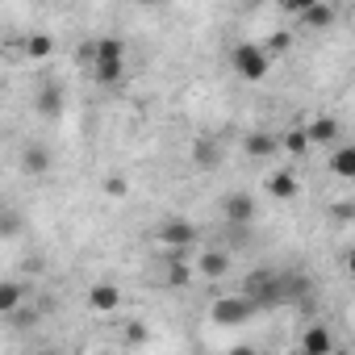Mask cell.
<instances>
[{
	"mask_svg": "<svg viewBox=\"0 0 355 355\" xmlns=\"http://www.w3.org/2000/svg\"><path fill=\"white\" fill-rule=\"evenodd\" d=\"M218 159H222V155H218V142H214V138H201V142L193 146V163H197V167H214Z\"/></svg>",
	"mask_w": 355,
	"mask_h": 355,
	"instance_id": "obj_20",
	"label": "cell"
},
{
	"mask_svg": "<svg viewBox=\"0 0 355 355\" xmlns=\"http://www.w3.org/2000/svg\"><path fill=\"white\" fill-rule=\"evenodd\" d=\"M230 67H234V76H239V80L259 84V80L272 71V55H268L263 46H255V42H239V46L230 51Z\"/></svg>",
	"mask_w": 355,
	"mask_h": 355,
	"instance_id": "obj_3",
	"label": "cell"
},
{
	"mask_svg": "<svg viewBox=\"0 0 355 355\" xmlns=\"http://www.w3.org/2000/svg\"><path fill=\"white\" fill-rule=\"evenodd\" d=\"M330 167H334L338 180H355V146L334 142V150H330Z\"/></svg>",
	"mask_w": 355,
	"mask_h": 355,
	"instance_id": "obj_14",
	"label": "cell"
},
{
	"mask_svg": "<svg viewBox=\"0 0 355 355\" xmlns=\"http://www.w3.org/2000/svg\"><path fill=\"white\" fill-rule=\"evenodd\" d=\"M163 259H167V288H189L193 284L189 255H163Z\"/></svg>",
	"mask_w": 355,
	"mask_h": 355,
	"instance_id": "obj_15",
	"label": "cell"
},
{
	"mask_svg": "<svg viewBox=\"0 0 355 355\" xmlns=\"http://www.w3.org/2000/svg\"><path fill=\"white\" fill-rule=\"evenodd\" d=\"M92 46H96V38H88V42H80V51H76V59L88 67V59H92Z\"/></svg>",
	"mask_w": 355,
	"mask_h": 355,
	"instance_id": "obj_26",
	"label": "cell"
},
{
	"mask_svg": "<svg viewBox=\"0 0 355 355\" xmlns=\"http://www.w3.org/2000/svg\"><path fill=\"white\" fill-rule=\"evenodd\" d=\"M334 17H338V13H334V5H326V0H318V5H309V9L301 13V21H305L309 30H330Z\"/></svg>",
	"mask_w": 355,
	"mask_h": 355,
	"instance_id": "obj_18",
	"label": "cell"
},
{
	"mask_svg": "<svg viewBox=\"0 0 355 355\" xmlns=\"http://www.w3.org/2000/svg\"><path fill=\"white\" fill-rule=\"evenodd\" d=\"M255 214H259V205H255V197H251V193L234 189V193H226V197H222V222H226V226L243 230V226H251V222H255Z\"/></svg>",
	"mask_w": 355,
	"mask_h": 355,
	"instance_id": "obj_5",
	"label": "cell"
},
{
	"mask_svg": "<svg viewBox=\"0 0 355 355\" xmlns=\"http://www.w3.org/2000/svg\"><path fill=\"white\" fill-rule=\"evenodd\" d=\"M88 71H92V84L117 88L125 80V42L121 38H96L92 59H88Z\"/></svg>",
	"mask_w": 355,
	"mask_h": 355,
	"instance_id": "obj_1",
	"label": "cell"
},
{
	"mask_svg": "<svg viewBox=\"0 0 355 355\" xmlns=\"http://www.w3.org/2000/svg\"><path fill=\"white\" fill-rule=\"evenodd\" d=\"M142 5H159V0H142Z\"/></svg>",
	"mask_w": 355,
	"mask_h": 355,
	"instance_id": "obj_27",
	"label": "cell"
},
{
	"mask_svg": "<svg viewBox=\"0 0 355 355\" xmlns=\"http://www.w3.org/2000/svg\"><path fill=\"white\" fill-rule=\"evenodd\" d=\"M201 230L189 222V218H163V226L155 230V243L163 247V255H189L197 247Z\"/></svg>",
	"mask_w": 355,
	"mask_h": 355,
	"instance_id": "obj_2",
	"label": "cell"
},
{
	"mask_svg": "<svg viewBox=\"0 0 355 355\" xmlns=\"http://www.w3.org/2000/svg\"><path fill=\"white\" fill-rule=\"evenodd\" d=\"M288 46H293V38H288V34H272V38H268V46H263V51H268V55H272V59H276V55H280V51H288Z\"/></svg>",
	"mask_w": 355,
	"mask_h": 355,
	"instance_id": "obj_23",
	"label": "cell"
},
{
	"mask_svg": "<svg viewBox=\"0 0 355 355\" xmlns=\"http://www.w3.org/2000/svg\"><path fill=\"white\" fill-rule=\"evenodd\" d=\"M276 5H280L284 13H293V17H301V13H305L309 5H318V0H276Z\"/></svg>",
	"mask_w": 355,
	"mask_h": 355,
	"instance_id": "obj_24",
	"label": "cell"
},
{
	"mask_svg": "<svg viewBox=\"0 0 355 355\" xmlns=\"http://www.w3.org/2000/svg\"><path fill=\"white\" fill-rule=\"evenodd\" d=\"M243 150H247L251 159H272V155L280 150V138H272V134L259 130V134H247V138H243Z\"/></svg>",
	"mask_w": 355,
	"mask_h": 355,
	"instance_id": "obj_17",
	"label": "cell"
},
{
	"mask_svg": "<svg viewBox=\"0 0 355 355\" xmlns=\"http://www.w3.org/2000/svg\"><path fill=\"white\" fill-rule=\"evenodd\" d=\"M197 272H201L205 280H222V276L230 272V255H226V251H201V255H197Z\"/></svg>",
	"mask_w": 355,
	"mask_h": 355,
	"instance_id": "obj_12",
	"label": "cell"
},
{
	"mask_svg": "<svg viewBox=\"0 0 355 355\" xmlns=\"http://www.w3.org/2000/svg\"><path fill=\"white\" fill-rule=\"evenodd\" d=\"M125 193H130V180H125V175H117V171H113V175H105V197L121 201Z\"/></svg>",
	"mask_w": 355,
	"mask_h": 355,
	"instance_id": "obj_22",
	"label": "cell"
},
{
	"mask_svg": "<svg viewBox=\"0 0 355 355\" xmlns=\"http://www.w3.org/2000/svg\"><path fill=\"white\" fill-rule=\"evenodd\" d=\"M280 150H284V155H293V159H305V155H309V138H305V125L288 130V134L280 138Z\"/></svg>",
	"mask_w": 355,
	"mask_h": 355,
	"instance_id": "obj_19",
	"label": "cell"
},
{
	"mask_svg": "<svg viewBox=\"0 0 355 355\" xmlns=\"http://www.w3.org/2000/svg\"><path fill=\"white\" fill-rule=\"evenodd\" d=\"M268 193H272L276 201H293V197L301 193V180H297L288 167H280V171H272V175H268Z\"/></svg>",
	"mask_w": 355,
	"mask_h": 355,
	"instance_id": "obj_11",
	"label": "cell"
},
{
	"mask_svg": "<svg viewBox=\"0 0 355 355\" xmlns=\"http://www.w3.org/2000/svg\"><path fill=\"white\" fill-rule=\"evenodd\" d=\"M21 234V214L17 209H0V239H13Z\"/></svg>",
	"mask_w": 355,
	"mask_h": 355,
	"instance_id": "obj_21",
	"label": "cell"
},
{
	"mask_svg": "<svg viewBox=\"0 0 355 355\" xmlns=\"http://www.w3.org/2000/svg\"><path fill=\"white\" fill-rule=\"evenodd\" d=\"M259 309H255V301L247 297V293H226V297H218L214 305H209V318L218 322V326H243V322H251Z\"/></svg>",
	"mask_w": 355,
	"mask_h": 355,
	"instance_id": "obj_4",
	"label": "cell"
},
{
	"mask_svg": "<svg viewBox=\"0 0 355 355\" xmlns=\"http://www.w3.org/2000/svg\"><path fill=\"white\" fill-rule=\"evenodd\" d=\"M88 309L101 313V318L117 313V309H121V288H117L113 280H96V284H88Z\"/></svg>",
	"mask_w": 355,
	"mask_h": 355,
	"instance_id": "obj_7",
	"label": "cell"
},
{
	"mask_svg": "<svg viewBox=\"0 0 355 355\" xmlns=\"http://www.w3.org/2000/svg\"><path fill=\"white\" fill-rule=\"evenodd\" d=\"M21 55H26L30 63H46V59L55 55V38H51V34H30V38L21 42Z\"/></svg>",
	"mask_w": 355,
	"mask_h": 355,
	"instance_id": "obj_16",
	"label": "cell"
},
{
	"mask_svg": "<svg viewBox=\"0 0 355 355\" xmlns=\"http://www.w3.org/2000/svg\"><path fill=\"white\" fill-rule=\"evenodd\" d=\"M17 167H21V175H46V171L55 167V155H51L42 142H30V146H21Z\"/></svg>",
	"mask_w": 355,
	"mask_h": 355,
	"instance_id": "obj_9",
	"label": "cell"
},
{
	"mask_svg": "<svg viewBox=\"0 0 355 355\" xmlns=\"http://www.w3.org/2000/svg\"><path fill=\"white\" fill-rule=\"evenodd\" d=\"M297 351H301V355H334L338 343H334V334H330L326 322H309L305 334H301V343H297Z\"/></svg>",
	"mask_w": 355,
	"mask_h": 355,
	"instance_id": "obj_6",
	"label": "cell"
},
{
	"mask_svg": "<svg viewBox=\"0 0 355 355\" xmlns=\"http://www.w3.org/2000/svg\"><path fill=\"white\" fill-rule=\"evenodd\" d=\"M0 63H5V51H0Z\"/></svg>",
	"mask_w": 355,
	"mask_h": 355,
	"instance_id": "obj_28",
	"label": "cell"
},
{
	"mask_svg": "<svg viewBox=\"0 0 355 355\" xmlns=\"http://www.w3.org/2000/svg\"><path fill=\"white\" fill-rule=\"evenodd\" d=\"M146 338H150V330H146L142 322H130V326H125V343H146Z\"/></svg>",
	"mask_w": 355,
	"mask_h": 355,
	"instance_id": "obj_25",
	"label": "cell"
},
{
	"mask_svg": "<svg viewBox=\"0 0 355 355\" xmlns=\"http://www.w3.org/2000/svg\"><path fill=\"white\" fill-rule=\"evenodd\" d=\"M26 297H30L26 280H0V318H9V313H13Z\"/></svg>",
	"mask_w": 355,
	"mask_h": 355,
	"instance_id": "obj_13",
	"label": "cell"
},
{
	"mask_svg": "<svg viewBox=\"0 0 355 355\" xmlns=\"http://www.w3.org/2000/svg\"><path fill=\"white\" fill-rule=\"evenodd\" d=\"M34 109H38V117L59 121V117H63V109H67V92H63L59 84H42V88H38V96H34Z\"/></svg>",
	"mask_w": 355,
	"mask_h": 355,
	"instance_id": "obj_8",
	"label": "cell"
},
{
	"mask_svg": "<svg viewBox=\"0 0 355 355\" xmlns=\"http://www.w3.org/2000/svg\"><path fill=\"white\" fill-rule=\"evenodd\" d=\"M338 134H343V125H338L334 117H313V121H305V138H309V146H334Z\"/></svg>",
	"mask_w": 355,
	"mask_h": 355,
	"instance_id": "obj_10",
	"label": "cell"
}]
</instances>
